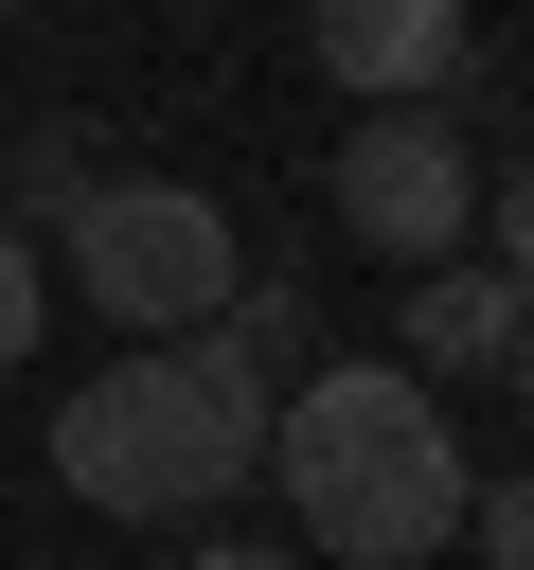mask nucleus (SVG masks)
<instances>
[{
    "instance_id": "2",
    "label": "nucleus",
    "mask_w": 534,
    "mask_h": 570,
    "mask_svg": "<svg viewBox=\"0 0 534 570\" xmlns=\"http://www.w3.org/2000/svg\"><path fill=\"white\" fill-rule=\"evenodd\" d=\"M267 374L231 356V338H142V356H107L71 410H53V481L71 499H107V517H214L249 463H267Z\"/></svg>"
},
{
    "instance_id": "4",
    "label": "nucleus",
    "mask_w": 534,
    "mask_h": 570,
    "mask_svg": "<svg viewBox=\"0 0 534 570\" xmlns=\"http://www.w3.org/2000/svg\"><path fill=\"white\" fill-rule=\"evenodd\" d=\"M463 214H481V160H463V125H445V107H374V125L338 142V232H356V249L445 267V249H463Z\"/></svg>"
},
{
    "instance_id": "12",
    "label": "nucleus",
    "mask_w": 534,
    "mask_h": 570,
    "mask_svg": "<svg viewBox=\"0 0 534 570\" xmlns=\"http://www.w3.org/2000/svg\"><path fill=\"white\" fill-rule=\"evenodd\" d=\"M0 160H18V125H0Z\"/></svg>"
},
{
    "instance_id": "7",
    "label": "nucleus",
    "mask_w": 534,
    "mask_h": 570,
    "mask_svg": "<svg viewBox=\"0 0 534 570\" xmlns=\"http://www.w3.org/2000/svg\"><path fill=\"white\" fill-rule=\"evenodd\" d=\"M36 321H53V267H36V249H18V232H0V356H18V338H36Z\"/></svg>"
},
{
    "instance_id": "10",
    "label": "nucleus",
    "mask_w": 534,
    "mask_h": 570,
    "mask_svg": "<svg viewBox=\"0 0 534 570\" xmlns=\"http://www.w3.org/2000/svg\"><path fill=\"white\" fill-rule=\"evenodd\" d=\"M498 374H516V410H534V321H516V356H498Z\"/></svg>"
},
{
    "instance_id": "11",
    "label": "nucleus",
    "mask_w": 534,
    "mask_h": 570,
    "mask_svg": "<svg viewBox=\"0 0 534 570\" xmlns=\"http://www.w3.org/2000/svg\"><path fill=\"white\" fill-rule=\"evenodd\" d=\"M178 570H285V552H178Z\"/></svg>"
},
{
    "instance_id": "5",
    "label": "nucleus",
    "mask_w": 534,
    "mask_h": 570,
    "mask_svg": "<svg viewBox=\"0 0 534 570\" xmlns=\"http://www.w3.org/2000/svg\"><path fill=\"white\" fill-rule=\"evenodd\" d=\"M463 53H481V36H463V0H338V18H320V71H338V89H374V107H427Z\"/></svg>"
},
{
    "instance_id": "6",
    "label": "nucleus",
    "mask_w": 534,
    "mask_h": 570,
    "mask_svg": "<svg viewBox=\"0 0 534 570\" xmlns=\"http://www.w3.org/2000/svg\"><path fill=\"white\" fill-rule=\"evenodd\" d=\"M516 321H534V303H516L498 267H445V285H409V392H445V374H498V356H516Z\"/></svg>"
},
{
    "instance_id": "3",
    "label": "nucleus",
    "mask_w": 534,
    "mask_h": 570,
    "mask_svg": "<svg viewBox=\"0 0 534 570\" xmlns=\"http://www.w3.org/2000/svg\"><path fill=\"white\" fill-rule=\"evenodd\" d=\"M53 249H71V285L125 321V338H214L231 321V214L196 196V178H89L71 214H53Z\"/></svg>"
},
{
    "instance_id": "9",
    "label": "nucleus",
    "mask_w": 534,
    "mask_h": 570,
    "mask_svg": "<svg viewBox=\"0 0 534 570\" xmlns=\"http://www.w3.org/2000/svg\"><path fill=\"white\" fill-rule=\"evenodd\" d=\"M498 285H516V303H534V160H516V178H498Z\"/></svg>"
},
{
    "instance_id": "8",
    "label": "nucleus",
    "mask_w": 534,
    "mask_h": 570,
    "mask_svg": "<svg viewBox=\"0 0 534 570\" xmlns=\"http://www.w3.org/2000/svg\"><path fill=\"white\" fill-rule=\"evenodd\" d=\"M463 534H481V552H498V570H534V463H516V481H498V499H481V517H463Z\"/></svg>"
},
{
    "instance_id": "1",
    "label": "nucleus",
    "mask_w": 534,
    "mask_h": 570,
    "mask_svg": "<svg viewBox=\"0 0 534 570\" xmlns=\"http://www.w3.org/2000/svg\"><path fill=\"white\" fill-rule=\"evenodd\" d=\"M267 481H285L303 552H338V570H427V552L481 517L445 392H409L392 356H338V374H303V392L267 410Z\"/></svg>"
}]
</instances>
